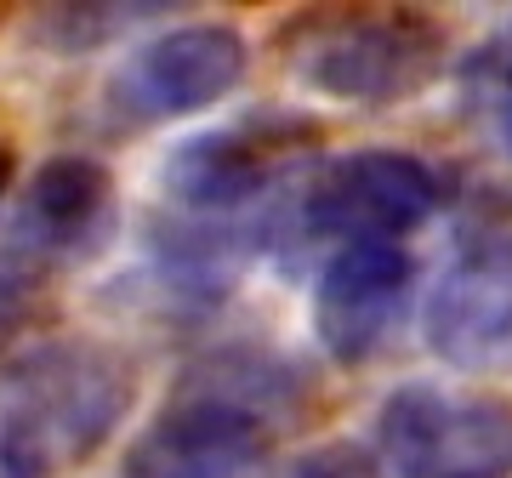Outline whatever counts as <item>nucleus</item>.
<instances>
[{"mask_svg": "<svg viewBox=\"0 0 512 478\" xmlns=\"http://www.w3.org/2000/svg\"><path fill=\"white\" fill-rule=\"evenodd\" d=\"M18 239H29L46 262L69 268L103 251L114 234V177L92 154H52L23 183L18 211L6 222Z\"/></svg>", "mask_w": 512, "mask_h": 478, "instance_id": "10", "label": "nucleus"}, {"mask_svg": "<svg viewBox=\"0 0 512 478\" xmlns=\"http://www.w3.org/2000/svg\"><path fill=\"white\" fill-rule=\"evenodd\" d=\"M171 6H40L35 18V35L40 46H52L63 57H80V52H97V46H109V40L131 35L137 23L160 18Z\"/></svg>", "mask_w": 512, "mask_h": 478, "instance_id": "11", "label": "nucleus"}, {"mask_svg": "<svg viewBox=\"0 0 512 478\" xmlns=\"http://www.w3.org/2000/svg\"><path fill=\"white\" fill-rule=\"evenodd\" d=\"M444 52V29L421 12H359L313 29L308 46L296 52V80L330 103L387 109L427 92L444 69Z\"/></svg>", "mask_w": 512, "mask_h": 478, "instance_id": "5", "label": "nucleus"}, {"mask_svg": "<svg viewBox=\"0 0 512 478\" xmlns=\"http://www.w3.org/2000/svg\"><path fill=\"white\" fill-rule=\"evenodd\" d=\"M439 171L410 148H353L279 188L274 228L296 245H399L439 211Z\"/></svg>", "mask_w": 512, "mask_h": 478, "instance_id": "3", "label": "nucleus"}, {"mask_svg": "<svg viewBox=\"0 0 512 478\" xmlns=\"http://www.w3.org/2000/svg\"><path fill=\"white\" fill-rule=\"evenodd\" d=\"M410 296L416 262L404 245H342L313 279V336L342 370H359L399 336Z\"/></svg>", "mask_w": 512, "mask_h": 478, "instance_id": "9", "label": "nucleus"}, {"mask_svg": "<svg viewBox=\"0 0 512 478\" xmlns=\"http://www.w3.org/2000/svg\"><path fill=\"white\" fill-rule=\"evenodd\" d=\"M131 359L109 342H40L0 376V478H57L131 410Z\"/></svg>", "mask_w": 512, "mask_h": 478, "instance_id": "1", "label": "nucleus"}, {"mask_svg": "<svg viewBox=\"0 0 512 478\" xmlns=\"http://www.w3.org/2000/svg\"><path fill=\"white\" fill-rule=\"evenodd\" d=\"M467 92H473L490 137L507 148V160H512V29L467 63Z\"/></svg>", "mask_w": 512, "mask_h": 478, "instance_id": "13", "label": "nucleus"}, {"mask_svg": "<svg viewBox=\"0 0 512 478\" xmlns=\"http://www.w3.org/2000/svg\"><path fill=\"white\" fill-rule=\"evenodd\" d=\"M421 342L461 376H512V234L461 245L421 308Z\"/></svg>", "mask_w": 512, "mask_h": 478, "instance_id": "8", "label": "nucleus"}, {"mask_svg": "<svg viewBox=\"0 0 512 478\" xmlns=\"http://www.w3.org/2000/svg\"><path fill=\"white\" fill-rule=\"evenodd\" d=\"M393 478H512V399L490 387L399 382L376 405Z\"/></svg>", "mask_w": 512, "mask_h": 478, "instance_id": "4", "label": "nucleus"}, {"mask_svg": "<svg viewBox=\"0 0 512 478\" xmlns=\"http://www.w3.org/2000/svg\"><path fill=\"white\" fill-rule=\"evenodd\" d=\"M6 188H12V148L0 143V194H6Z\"/></svg>", "mask_w": 512, "mask_h": 478, "instance_id": "15", "label": "nucleus"}, {"mask_svg": "<svg viewBox=\"0 0 512 478\" xmlns=\"http://www.w3.org/2000/svg\"><path fill=\"white\" fill-rule=\"evenodd\" d=\"M57 262H46L29 245V239H18L12 228L0 234V348L18 336V325L35 313V302L46 296V285H52Z\"/></svg>", "mask_w": 512, "mask_h": 478, "instance_id": "12", "label": "nucleus"}, {"mask_svg": "<svg viewBox=\"0 0 512 478\" xmlns=\"http://www.w3.org/2000/svg\"><path fill=\"white\" fill-rule=\"evenodd\" d=\"M285 376L256 353H228L165 399V410L131 439L120 478H256L268 456Z\"/></svg>", "mask_w": 512, "mask_h": 478, "instance_id": "2", "label": "nucleus"}, {"mask_svg": "<svg viewBox=\"0 0 512 478\" xmlns=\"http://www.w3.org/2000/svg\"><path fill=\"white\" fill-rule=\"evenodd\" d=\"M245 69H251V46L234 23H177L137 40L114 63L103 103L120 126H165L234 97Z\"/></svg>", "mask_w": 512, "mask_h": 478, "instance_id": "6", "label": "nucleus"}, {"mask_svg": "<svg viewBox=\"0 0 512 478\" xmlns=\"http://www.w3.org/2000/svg\"><path fill=\"white\" fill-rule=\"evenodd\" d=\"M308 131L291 120H239V126L194 131L160 160V194L188 222L245 228V211L274 188H291V166Z\"/></svg>", "mask_w": 512, "mask_h": 478, "instance_id": "7", "label": "nucleus"}, {"mask_svg": "<svg viewBox=\"0 0 512 478\" xmlns=\"http://www.w3.org/2000/svg\"><path fill=\"white\" fill-rule=\"evenodd\" d=\"M285 478H393V473L376 467V461H370L365 450H353V444H319V450H308Z\"/></svg>", "mask_w": 512, "mask_h": 478, "instance_id": "14", "label": "nucleus"}]
</instances>
